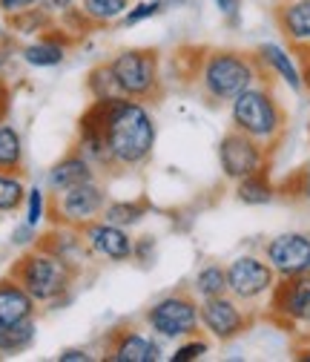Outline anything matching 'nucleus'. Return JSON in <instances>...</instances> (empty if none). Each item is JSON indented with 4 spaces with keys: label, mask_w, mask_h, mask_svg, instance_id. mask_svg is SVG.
I'll return each instance as SVG.
<instances>
[{
    "label": "nucleus",
    "mask_w": 310,
    "mask_h": 362,
    "mask_svg": "<svg viewBox=\"0 0 310 362\" xmlns=\"http://www.w3.org/2000/svg\"><path fill=\"white\" fill-rule=\"evenodd\" d=\"M81 121L101 132L109 153V170H141L155 153L158 127L144 101L126 95L101 98L86 107Z\"/></svg>",
    "instance_id": "1"
},
{
    "label": "nucleus",
    "mask_w": 310,
    "mask_h": 362,
    "mask_svg": "<svg viewBox=\"0 0 310 362\" xmlns=\"http://www.w3.org/2000/svg\"><path fill=\"white\" fill-rule=\"evenodd\" d=\"M190 52L193 58L187 78H193L196 93L213 107H225V104L230 107V101L242 95L247 86L268 78L256 52L230 49V47H204V49L198 47Z\"/></svg>",
    "instance_id": "2"
},
{
    "label": "nucleus",
    "mask_w": 310,
    "mask_h": 362,
    "mask_svg": "<svg viewBox=\"0 0 310 362\" xmlns=\"http://www.w3.org/2000/svg\"><path fill=\"white\" fill-rule=\"evenodd\" d=\"M83 274L81 264H72L40 245L26 247L9 267V276L43 308H61L72 299V291Z\"/></svg>",
    "instance_id": "3"
},
{
    "label": "nucleus",
    "mask_w": 310,
    "mask_h": 362,
    "mask_svg": "<svg viewBox=\"0 0 310 362\" xmlns=\"http://www.w3.org/2000/svg\"><path fill=\"white\" fill-rule=\"evenodd\" d=\"M290 115L282 104L273 78H261L230 101V127L256 139L268 150H276L287 132Z\"/></svg>",
    "instance_id": "4"
},
{
    "label": "nucleus",
    "mask_w": 310,
    "mask_h": 362,
    "mask_svg": "<svg viewBox=\"0 0 310 362\" xmlns=\"http://www.w3.org/2000/svg\"><path fill=\"white\" fill-rule=\"evenodd\" d=\"M107 64L115 75L121 95L144 101V104L164 98V75H161V52L158 49H147V47L121 49Z\"/></svg>",
    "instance_id": "5"
},
{
    "label": "nucleus",
    "mask_w": 310,
    "mask_h": 362,
    "mask_svg": "<svg viewBox=\"0 0 310 362\" xmlns=\"http://www.w3.org/2000/svg\"><path fill=\"white\" fill-rule=\"evenodd\" d=\"M198 296L190 288H175L164 296H158L147 310H144V325L153 331L158 339L181 342L187 337L201 334V313H198Z\"/></svg>",
    "instance_id": "6"
},
{
    "label": "nucleus",
    "mask_w": 310,
    "mask_h": 362,
    "mask_svg": "<svg viewBox=\"0 0 310 362\" xmlns=\"http://www.w3.org/2000/svg\"><path fill=\"white\" fill-rule=\"evenodd\" d=\"M276 285L279 274L261 253H242L227 262V293L253 310L268 308V299Z\"/></svg>",
    "instance_id": "7"
},
{
    "label": "nucleus",
    "mask_w": 310,
    "mask_h": 362,
    "mask_svg": "<svg viewBox=\"0 0 310 362\" xmlns=\"http://www.w3.org/2000/svg\"><path fill=\"white\" fill-rule=\"evenodd\" d=\"M109 193L104 181H86V185L69 187L64 193H49V218L52 224H69V228H83L95 218H101Z\"/></svg>",
    "instance_id": "8"
},
{
    "label": "nucleus",
    "mask_w": 310,
    "mask_h": 362,
    "mask_svg": "<svg viewBox=\"0 0 310 362\" xmlns=\"http://www.w3.org/2000/svg\"><path fill=\"white\" fill-rule=\"evenodd\" d=\"M198 313H201V334H207L210 339H215L221 345L239 339L256 322V310L242 305L230 293H221V296H213V299H201Z\"/></svg>",
    "instance_id": "9"
},
{
    "label": "nucleus",
    "mask_w": 310,
    "mask_h": 362,
    "mask_svg": "<svg viewBox=\"0 0 310 362\" xmlns=\"http://www.w3.org/2000/svg\"><path fill=\"white\" fill-rule=\"evenodd\" d=\"M273 161V150H268L264 144H258L250 135L239 132V129H227L218 141V167L221 175L227 181H242L247 175H256L261 170H270Z\"/></svg>",
    "instance_id": "10"
},
{
    "label": "nucleus",
    "mask_w": 310,
    "mask_h": 362,
    "mask_svg": "<svg viewBox=\"0 0 310 362\" xmlns=\"http://www.w3.org/2000/svg\"><path fill=\"white\" fill-rule=\"evenodd\" d=\"M268 320L285 331H310V276L279 279L268 299Z\"/></svg>",
    "instance_id": "11"
},
{
    "label": "nucleus",
    "mask_w": 310,
    "mask_h": 362,
    "mask_svg": "<svg viewBox=\"0 0 310 362\" xmlns=\"http://www.w3.org/2000/svg\"><path fill=\"white\" fill-rule=\"evenodd\" d=\"M101 354L107 362H158L164 348L153 331L147 334L136 322H121L107 331Z\"/></svg>",
    "instance_id": "12"
},
{
    "label": "nucleus",
    "mask_w": 310,
    "mask_h": 362,
    "mask_svg": "<svg viewBox=\"0 0 310 362\" xmlns=\"http://www.w3.org/2000/svg\"><path fill=\"white\" fill-rule=\"evenodd\" d=\"M261 256L270 262L279 279L302 276L310 267V233H304V230L279 233L261 245Z\"/></svg>",
    "instance_id": "13"
},
{
    "label": "nucleus",
    "mask_w": 310,
    "mask_h": 362,
    "mask_svg": "<svg viewBox=\"0 0 310 362\" xmlns=\"http://www.w3.org/2000/svg\"><path fill=\"white\" fill-rule=\"evenodd\" d=\"M81 233H83V242L90 247L93 259H101L109 264H121V262L132 259V245H136V239H132V233L126 228L95 218L90 224H83Z\"/></svg>",
    "instance_id": "14"
},
{
    "label": "nucleus",
    "mask_w": 310,
    "mask_h": 362,
    "mask_svg": "<svg viewBox=\"0 0 310 362\" xmlns=\"http://www.w3.org/2000/svg\"><path fill=\"white\" fill-rule=\"evenodd\" d=\"M273 23L282 40L296 52H310V0H279L273 4Z\"/></svg>",
    "instance_id": "15"
},
{
    "label": "nucleus",
    "mask_w": 310,
    "mask_h": 362,
    "mask_svg": "<svg viewBox=\"0 0 310 362\" xmlns=\"http://www.w3.org/2000/svg\"><path fill=\"white\" fill-rule=\"evenodd\" d=\"M256 58L258 64L264 66L273 81L285 83L290 93H304V78H302V58L290 49V47H282V43H258L256 47Z\"/></svg>",
    "instance_id": "16"
},
{
    "label": "nucleus",
    "mask_w": 310,
    "mask_h": 362,
    "mask_svg": "<svg viewBox=\"0 0 310 362\" xmlns=\"http://www.w3.org/2000/svg\"><path fill=\"white\" fill-rule=\"evenodd\" d=\"M72 43H75V37L69 32L52 26L49 32L37 35V40L26 43V47L20 49V58L35 69H52V66H61L66 61Z\"/></svg>",
    "instance_id": "17"
},
{
    "label": "nucleus",
    "mask_w": 310,
    "mask_h": 362,
    "mask_svg": "<svg viewBox=\"0 0 310 362\" xmlns=\"http://www.w3.org/2000/svg\"><path fill=\"white\" fill-rule=\"evenodd\" d=\"M98 178V167L83 158L78 150H69L61 161H55L47 173V187L49 193H64L69 187H78V185H86V181H95Z\"/></svg>",
    "instance_id": "18"
},
{
    "label": "nucleus",
    "mask_w": 310,
    "mask_h": 362,
    "mask_svg": "<svg viewBox=\"0 0 310 362\" xmlns=\"http://www.w3.org/2000/svg\"><path fill=\"white\" fill-rule=\"evenodd\" d=\"M37 245L43 250H49V253L72 262V264H81V267H83L86 259H93L90 247H86V242H83L81 228H69V224H52V228L37 239Z\"/></svg>",
    "instance_id": "19"
},
{
    "label": "nucleus",
    "mask_w": 310,
    "mask_h": 362,
    "mask_svg": "<svg viewBox=\"0 0 310 362\" xmlns=\"http://www.w3.org/2000/svg\"><path fill=\"white\" fill-rule=\"evenodd\" d=\"M37 316V302L6 274L0 276V328L18 325Z\"/></svg>",
    "instance_id": "20"
},
{
    "label": "nucleus",
    "mask_w": 310,
    "mask_h": 362,
    "mask_svg": "<svg viewBox=\"0 0 310 362\" xmlns=\"http://www.w3.org/2000/svg\"><path fill=\"white\" fill-rule=\"evenodd\" d=\"M236 199L247 207H264L279 199V185H273L270 170H261L256 175H247L236 181Z\"/></svg>",
    "instance_id": "21"
},
{
    "label": "nucleus",
    "mask_w": 310,
    "mask_h": 362,
    "mask_svg": "<svg viewBox=\"0 0 310 362\" xmlns=\"http://www.w3.org/2000/svg\"><path fill=\"white\" fill-rule=\"evenodd\" d=\"M78 9L93 23V29H104L118 23L132 9V0H78Z\"/></svg>",
    "instance_id": "22"
},
{
    "label": "nucleus",
    "mask_w": 310,
    "mask_h": 362,
    "mask_svg": "<svg viewBox=\"0 0 310 362\" xmlns=\"http://www.w3.org/2000/svg\"><path fill=\"white\" fill-rule=\"evenodd\" d=\"M23 135L9 121H0V173H23Z\"/></svg>",
    "instance_id": "23"
},
{
    "label": "nucleus",
    "mask_w": 310,
    "mask_h": 362,
    "mask_svg": "<svg viewBox=\"0 0 310 362\" xmlns=\"http://www.w3.org/2000/svg\"><path fill=\"white\" fill-rule=\"evenodd\" d=\"M190 291L201 299H213L227 293V264H218V262H207L196 270V276L190 282Z\"/></svg>",
    "instance_id": "24"
},
{
    "label": "nucleus",
    "mask_w": 310,
    "mask_h": 362,
    "mask_svg": "<svg viewBox=\"0 0 310 362\" xmlns=\"http://www.w3.org/2000/svg\"><path fill=\"white\" fill-rule=\"evenodd\" d=\"M37 339V316L18 325H4L0 328V356H18L26 354Z\"/></svg>",
    "instance_id": "25"
},
{
    "label": "nucleus",
    "mask_w": 310,
    "mask_h": 362,
    "mask_svg": "<svg viewBox=\"0 0 310 362\" xmlns=\"http://www.w3.org/2000/svg\"><path fill=\"white\" fill-rule=\"evenodd\" d=\"M147 216V202L136 199V202H107L101 218L109 221V224H118V228H136V224H141Z\"/></svg>",
    "instance_id": "26"
},
{
    "label": "nucleus",
    "mask_w": 310,
    "mask_h": 362,
    "mask_svg": "<svg viewBox=\"0 0 310 362\" xmlns=\"http://www.w3.org/2000/svg\"><path fill=\"white\" fill-rule=\"evenodd\" d=\"M9 29L15 35H43L55 26V15H49L47 9L40 6H32L26 12H18V15H9Z\"/></svg>",
    "instance_id": "27"
},
{
    "label": "nucleus",
    "mask_w": 310,
    "mask_h": 362,
    "mask_svg": "<svg viewBox=\"0 0 310 362\" xmlns=\"http://www.w3.org/2000/svg\"><path fill=\"white\" fill-rule=\"evenodd\" d=\"M23 173H0V213H18L26 204Z\"/></svg>",
    "instance_id": "28"
},
{
    "label": "nucleus",
    "mask_w": 310,
    "mask_h": 362,
    "mask_svg": "<svg viewBox=\"0 0 310 362\" xmlns=\"http://www.w3.org/2000/svg\"><path fill=\"white\" fill-rule=\"evenodd\" d=\"M86 93H90L93 101L121 95V89H118V83H115V75H112V69H109L107 61H101V64H95V66L90 69V75H86Z\"/></svg>",
    "instance_id": "29"
},
{
    "label": "nucleus",
    "mask_w": 310,
    "mask_h": 362,
    "mask_svg": "<svg viewBox=\"0 0 310 362\" xmlns=\"http://www.w3.org/2000/svg\"><path fill=\"white\" fill-rule=\"evenodd\" d=\"M279 196H285L287 202L310 204V158L282 181V185H279Z\"/></svg>",
    "instance_id": "30"
},
{
    "label": "nucleus",
    "mask_w": 310,
    "mask_h": 362,
    "mask_svg": "<svg viewBox=\"0 0 310 362\" xmlns=\"http://www.w3.org/2000/svg\"><path fill=\"white\" fill-rule=\"evenodd\" d=\"M47 216H49V193L35 185L26 190V221L32 228H40Z\"/></svg>",
    "instance_id": "31"
},
{
    "label": "nucleus",
    "mask_w": 310,
    "mask_h": 362,
    "mask_svg": "<svg viewBox=\"0 0 310 362\" xmlns=\"http://www.w3.org/2000/svg\"><path fill=\"white\" fill-rule=\"evenodd\" d=\"M204 354H210V342L196 334V337H187L179 348H175V351L169 354V359H172V362H196V359H201Z\"/></svg>",
    "instance_id": "32"
},
{
    "label": "nucleus",
    "mask_w": 310,
    "mask_h": 362,
    "mask_svg": "<svg viewBox=\"0 0 310 362\" xmlns=\"http://www.w3.org/2000/svg\"><path fill=\"white\" fill-rule=\"evenodd\" d=\"M164 9H167V0H141V4H136V6H132V9L121 18V23H124V26H136V23H141V21H147V18L161 15Z\"/></svg>",
    "instance_id": "33"
},
{
    "label": "nucleus",
    "mask_w": 310,
    "mask_h": 362,
    "mask_svg": "<svg viewBox=\"0 0 310 362\" xmlns=\"http://www.w3.org/2000/svg\"><path fill=\"white\" fill-rule=\"evenodd\" d=\"M158 256V242L155 236H138L136 245H132V262H138L141 267H150Z\"/></svg>",
    "instance_id": "34"
},
{
    "label": "nucleus",
    "mask_w": 310,
    "mask_h": 362,
    "mask_svg": "<svg viewBox=\"0 0 310 362\" xmlns=\"http://www.w3.org/2000/svg\"><path fill=\"white\" fill-rule=\"evenodd\" d=\"M37 239H40V233H37V228H32L29 221H23L20 228H15L12 230V245L15 247H32V245H37Z\"/></svg>",
    "instance_id": "35"
},
{
    "label": "nucleus",
    "mask_w": 310,
    "mask_h": 362,
    "mask_svg": "<svg viewBox=\"0 0 310 362\" xmlns=\"http://www.w3.org/2000/svg\"><path fill=\"white\" fill-rule=\"evenodd\" d=\"M37 6L40 9H47L49 15H64V12H69V9H75L78 6V0H37Z\"/></svg>",
    "instance_id": "36"
},
{
    "label": "nucleus",
    "mask_w": 310,
    "mask_h": 362,
    "mask_svg": "<svg viewBox=\"0 0 310 362\" xmlns=\"http://www.w3.org/2000/svg\"><path fill=\"white\" fill-rule=\"evenodd\" d=\"M215 4V9L225 15L230 23H236L239 21V12H242V0H213Z\"/></svg>",
    "instance_id": "37"
},
{
    "label": "nucleus",
    "mask_w": 310,
    "mask_h": 362,
    "mask_svg": "<svg viewBox=\"0 0 310 362\" xmlns=\"http://www.w3.org/2000/svg\"><path fill=\"white\" fill-rule=\"evenodd\" d=\"M32 6H37V0H0V12H4L6 18L18 15V12H26Z\"/></svg>",
    "instance_id": "38"
},
{
    "label": "nucleus",
    "mask_w": 310,
    "mask_h": 362,
    "mask_svg": "<svg viewBox=\"0 0 310 362\" xmlns=\"http://www.w3.org/2000/svg\"><path fill=\"white\" fill-rule=\"evenodd\" d=\"M95 356L86 351V348H64L58 354V362H93Z\"/></svg>",
    "instance_id": "39"
},
{
    "label": "nucleus",
    "mask_w": 310,
    "mask_h": 362,
    "mask_svg": "<svg viewBox=\"0 0 310 362\" xmlns=\"http://www.w3.org/2000/svg\"><path fill=\"white\" fill-rule=\"evenodd\" d=\"M293 356H296L299 362H310V342H307V339H299V342L293 345Z\"/></svg>",
    "instance_id": "40"
},
{
    "label": "nucleus",
    "mask_w": 310,
    "mask_h": 362,
    "mask_svg": "<svg viewBox=\"0 0 310 362\" xmlns=\"http://www.w3.org/2000/svg\"><path fill=\"white\" fill-rule=\"evenodd\" d=\"M6 115H9V89L0 81V121H6Z\"/></svg>",
    "instance_id": "41"
},
{
    "label": "nucleus",
    "mask_w": 310,
    "mask_h": 362,
    "mask_svg": "<svg viewBox=\"0 0 310 362\" xmlns=\"http://www.w3.org/2000/svg\"><path fill=\"white\" fill-rule=\"evenodd\" d=\"M302 78H304V89L310 93V61L302 58Z\"/></svg>",
    "instance_id": "42"
},
{
    "label": "nucleus",
    "mask_w": 310,
    "mask_h": 362,
    "mask_svg": "<svg viewBox=\"0 0 310 362\" xmlns=\"http://www.w3.org/2000/svg\"><path fill=\"white\" fill-rule=\"evenodd\" d=\"M302 339H307V342H310V331H304V334H302Z\"/></svg>",
    "instance_id": "43"
},
{
    "label": "nucleus",
    "mask_w": 310,
    "mask_h": 362,
    "mask_svg": "<svg viewBox=\"0 0 310 362\" xmlns=\"http://www.w3.org/2000/svg\"><path fill=\"white\" fill-rule=\"evenodd\" d=\"M299 58H304V61H310V52H307V55H299Z\"/></svg>",
    "instance_id": "44"
},
{
    "label": "nucleus",
    "mask_w": 310,
    "mask_h": 362,
    "mask_svg": "<svg viewBox=\"0 0 310 362\" xmlns=\"http://www.w3.org/2000/svg\"><path fill=\"white\" fill-rule=\"evenodd\" d=\"M270 4H279V0H270Z\"/></svg>",
    "instance_id": "45"
},
{
    "label": "nucleus",
    "mask_w": 310,
    "mask_h": 362,
    "mask_svg": "<svg viewBox=\"0 0 310 362\" xmlns=\"http://www.w3.org/2000/svg\"><path fill=\"white\" fill-rule=\"evenodd\" d=\"M307 276H310V267H307Z\"/></svg>",
    "instance_id": "46"
}]
</instances>
